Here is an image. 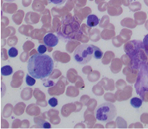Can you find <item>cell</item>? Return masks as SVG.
I'll return each instance as SVG.
<instances>
[{
	"mask_svg": "<svg viewBox=\"0 0 148 129\" xmlns=\"http://www.w3.org/2000/svg\"><path fill=\"white\" fill-rule=\"evenodd\" d=\"M12 72H13V69L10 65H5L1 68V74L3 76H8L12 74Z\"/></svg>",
	"mask_w": 148,
	"mask_h": 129,
	"instance_id": "obj_9",
	"label": "cell"
},
{
	"mask_svg": "<svg viewBox=\"0 0 148 129\" xmlns=\"http://www.w3.org/2000/svg\"><path fill=\"white\" fill-rule=\"evenodd\" d=\"M5 2L7 3H12V2H14V1H16V0H4Z\"/></svg>",
	"mask_w": 148,
	"mask_h": 129,
	"instance_id": "obj_18",
	"label": "cell"
},
{
	"mask_svg": "<svg viewBox=\"0 0 148 129\" xmlns=\"http://www.w3.org/2000/svg\"><path fill=\"white\" fill-rule=\"evenodd\" d=\"M103 52L101 48H98L94 45V52H93V58H95V59H101L103 57Z\"/></svg>",
	"mask_w": 148,
	"mask_h": 129,
	"instance_id": "obj_10",
	"label": "cell"
},
{
	"mask_svg": "<svg viewBox=\"0 0 148 129\" xmlns=\"http://www.w3.org/2000/svg\"><path fill=\"white\" fill-rule=\"evenodd\" d=\"M130 104L133 108H135V109H139V108L143 105V100L140 98L133 97V98L131 99V100H130Z\"/></svg>",
	"mask_w": 148,
	"mask_h": 129,
	"instance_id": "obj_8",
	"label": "cell"
},
{
	"mask_svg": "<svg viewBox=\"0 0 148 129\" xmlns=\"http://www.w3.org/2000/svg\"><path fill=\"white\" fill-rule=\"evenodd\" d=\"M94 45L92 44H81L74 50L73 58L75 61L81 65L88 63L93 58Z\"/></svg>",
	"mask_w": 148,
	"mask_h": 129,
	"instance_id": "obj_4",
	"label": "cell"
},
{
	"mask_svg": "<svg viewBox=\"0 0 148 129\" xmlns=\"http://www.w3.org/2000/svg\"><path fill=\"white\" fill-rule=\"evenodd\" d=\"M49 104L50 105V107H56L57 105H58V100L56 99V98H54V97H52V98H50L49 100Z\"/></svg>",
	"mask_w": 148,
	"mask_h": 129,
	"instance_id": "obj_15",
	"label": "cell"
},
{
	"mask_svg": "<svg viewBox=\"0 0 148 129\" xmlns=\"http://www.w3.org/2000/svg\"><path fill=\"white\" fill-rule=\"evenodd\" d=\"M49 3L57 6L64 5L65 2H66V0H49Z\"/></svg>",
	"mask_w": 148,
	"mask_h": 129,
	"instance_id": "obj_16",
	"label": "cell"
},
{
	"mask_svg": "<svg viewBox=\"0 0 148 129\" xmlns=\"http://www.w3.org/2000/svg\"><path fill=\"white\" fill-rule=\"evenodd\" d=\"M143 46L146 54L148 55V34L144 36V39L143 40Z\"/></svg>",
	"mask_w": 148,
	"mask_h": 129,
	"instance_id": "obj_13",
	"label": "cell"
},
{
	"mask_svg": "<svg viewBox=\"0 0 148 129\" xmlns=\"http://www.w3.org/2000/svg\"><path fill=\"white\" fill-rule=\"evenodd\" d=\"M42 128H51V125H50L49 123H48V122H46V121H45L42 124Z\"/></svg>",
	"mask_w": 148,
	"mask_h": 129,
	"instance_id": "obj_17",
	"label": "cell"
},
{
	"mask_svg": "<svg viewBox=\"0 0 148 129\" xmlns=\"http://www.w3.org/2000/svg\"><path fill=\"white\" fill-rule=\"evenodd\" d=\"M44 44L48 47H55L58 44V38L53 33H48L44 37Z\"/></svg>",
	"mask_w": 148,
	"mask_h": 129,
	"instance_id": "obj_6",
	"label": "cell"
},
{
	"mask_svg": "<svg viewBox=\"0 0 148 129\" xmlns=\"http://www.w3.org/2000/svg\"><path fill=\"white\" fill-rule=\"evenodd\" d=\"M53 61L47 54H33L28 60V72L36 79L43 80L47 78L53 70Z\"/></svg>",
	"mask_w": 148,
	"mask_h": 129,
	"instance_id": "obj_1",
	"label": "cell"
},
{
	"mask_svg": "<svg viewBox=\"0 0 148 129\" xmlns=\"http://www.w3.org/2000/svg\"><path fill=\"white\" fill-rule=\"evenodd\" d=\"M8 56L11 58H16L18 54V50L15 47H12L8 49Z\"/></svg>",
	"mask_w": 148,
	"mask_h": 129,
	"instance_id": "obj_12",
	"label": "cell"
},
{
	"mask_svg": "<svg viewBox=\"0 0 148 129\" xmlns=\"http://www.w3.org/2000/svg\"><path fill=\"white\" fill-rule=\"evenodd\" d=\"M37 51H38L39 54H45L46 51H47V46L45 44H40L39 47L37 48Z\"/></svg>",
	"mask_w": 148,
	"mask_h": 129,
	"instance_id": "obj_14",
	"label": "cell"
},
{
	"mask_svg": "<svg viewBox=\"0 0 148 129\" xmlns=\"http://www.w3.org/2000/svg\"><path fill=\"white\" fill-rule=\"evenodd\" d=\"M135 89L139 96H143L145 92H148V68L147 65L142 66L139 72L138 81L135 83Z\"/></svg>",
	"mask_w": 148,
	"mask_h": 129,
	"instance_id": "obj_5",
	"label": "cell"
},
{
	"mask_svg": "<svg viewBox=\"0 0 148 129\" xmlns=\"http://www.w3.org/2000/svg\"><path fill=\"white\" fill-rule=\"evenodd\" d=\"M116 107L110 102H105L95 109V115L98 121L108 123L116 116Z\"/></svg>",
	"mask_w": 148,
	"mask_h": 129,
	"instance_id": "obj_2",
	"label": "cell"
},
{
	"mask_svg": "<svg viewBox=\"0 0 148 129\" xmlns=\"http://www.w3.org/2000/svg\"><path fill=\"white\" fill-rule=\"evenodd\" d=\"M36 78L33 77L31 75H27L26 76V83L28 86H33L35 84H36Z\"/></svg>",
	"mask_w": 148,
	"mask_h": 129,
	"instance_id": "obj_11",
	"label": "cell"
},
{
	"mask_svg": "<svg viewBox=\"0 0 148 129\" xmlns=\"http://www.w3.org/2000/svg\"><path fill=\"white\" fill-rule=\"evenodd\" d=\"M67 18L68 20L63 21V25L61 27L63 32H59V35L63 39L72 40L80 33V24L73 16H69Z\"/></svg>",
	"mask_w": 148,
	"mask_h": 129,
	"instance_id": "obj_3",
	"label": "cell"
},
{
	"mask_svg": "<svg viewBox=\"0 0 148 129\" xmlns=\"http://www.w3.org/2000/svg\"><path fill=\"white\" fill-rule=\"evenodd\" d=\"M100 23V19L99 17L95 15V14H90L87 16L86 20V24L89 27H95L98 26Z\"/></svg>",
	"mask_w": 148,
	"mask_h": 129,
	"instance_id": "obj_7",
	"label": "cell"
}]
</instances>
